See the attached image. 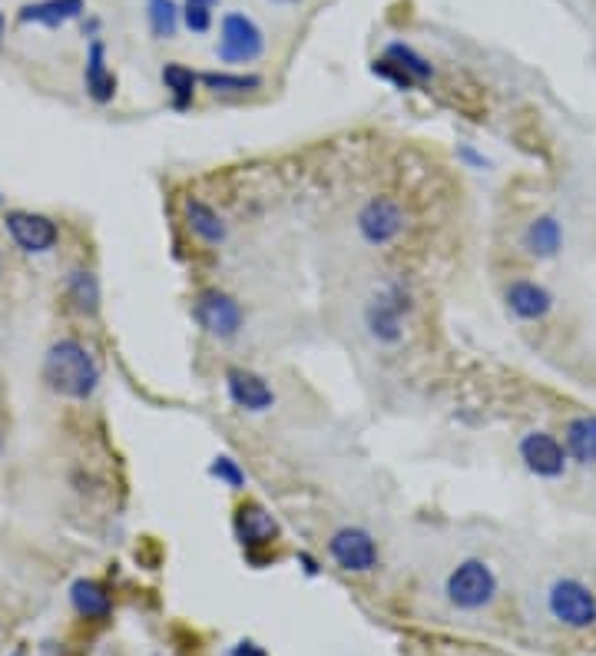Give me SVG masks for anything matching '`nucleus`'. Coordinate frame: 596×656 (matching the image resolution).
Here are the masks:
<instances>
[{"label": "nucleus", "mask_w": 596, "mask_h": 656, "mask_svg": "<svg viewBox=\"0 0 596 656\" xmlns=\"http://www.w3.org/2000/svg\"><path fill=\"white\" fill-rule=\"evenodd\" d=\"M411 312V295L401 282H384L378 285L368 302H364V329L378 345H401L404 339V319Z\"/></svg>", "instance_id": "obj_2"}, {"label": "nucleus", "mask_w": 596, "mask_h": 656, "mask_svg": "<svg viewBox=\"0 0 596 656\" xmlns=\"http://www.w3.org/2000/svg\"><path fill=\"white\" fill-rule=\"evenodd\" d=\"M209 478H216V481L226 484L229 491H242V488L248 484L245 468L238 464L233 454H216V458L209 461Z\"/></svg>", "instance_id": "obj_25"}, {"label": "nucleus", "mask_w": 596, "mask_h": 656, "mask_svg": "<svg viewBox=\"0 0 596 656\" xmlns=\"http://www.w3.org/2000/svg\"><path fill=\"white\" fill-rule=\"evenodd\" d=\"M371 74L381 77V80H388V84H394L398 90H414V80H411L398 63H391L388 57H378V60L371 63Z\"/></svg>", "instance_id": "obj_27"}, {"label": "nucleus", "mask_w": 596, "mask_h": 656, "mask_svg": "<svg viewBox=\"0 0 596 656\" xmlns=\"http://www.w3.org/2000/svg\"><path fill=\"white\" fill-rule=\"evenodd\" d=\"M355 229L368 246L384 249V246L398 243L401 233L408 229V213L394 196H371L358 209Z\"/></svg>", "instance_id": "obj_5"}, {"label": "nucleus", "mask_w": 596, "mask_h": 656, "mask_svg": "<svg viewBox=\"0 0 596 656\" xmlns=\"http://www.w3.org/2000/svg\"><path fill=\"white\" fill-rule=\"evenodd\" d=\"M0 444H3V434H0Z\"/></svg>", "instance_id": "obj_35"}, {"label": "nucleus", "mask_w": 596, "mask_h": 656, "mask_svg": "<svg viewBox=\"0 0 596 656\" xmlns=\"http://www.w3.org/2000/svg\"><path fill=\"white\" fill-rule=\"evenodd\" d=\"M84 87H87V97L94 100V104H114V97H117V74L110 70V63H107V47H104V40H90V47H87V67H84Z\"/></svg>", "instance_id": "obj_15"}, {"label": "nucleus", "mask_w": 596, "mask_h": 656, "mask_svg": "<svg viewBox=\"0 0 596 656\" xmlns=\"http://www.w3.org/2000/svg\"><path fill=\"white\" fill-rule=\"evenodd\" d=\"M524 249L534 260H554L564 249V226L557 216H537L527 229H524Z\"/></svg>", "instance_id": "obj_19"}, {"label": "nucleus", "mask_w": 596, "mask_h": 656, "mask_svg": "<svg viewBox=\"0 0 596 656\" xmlns=\"http://www.w3.org/2000/svg\"><path fill=\"white\" fill-rule=\"evenodd\" d=\"M193 319L216 342H233L245 329L242 302L236 295H229L226 288H199L193 298Z\"/></svg>", "instance_id": "obj_4"}, {"label": "nucleus", "mask_w": 596, "mask_h": 656, "mask_svg": "<svg viewBox=\"0 0 596 656\" xmlns=\"http://www.w3.org/2000/svg\"><path fill=\"white\" fill-rule=\"evenodd\" d=\"M0 37H3V13H0Z\"/></svg>", "instance_id": "obj_32"}, {"label": "nucleus", "mask_w": 596, "mask_h": 656, "mask_svg": "<svg viewBox=\"0 0 596 656\" xmlns=\"http://www.w3.org/2000/svg\"><path fill=\"white\" fill-rule=\"evenodd\" d=\"M279 3H299V0H279Z\"/></svg>", "instance_id": "obj_33"}, {"label": "nucleus", "mask_w": 596, "mask_h": 656, "mask_svg": "<svg viewBox=\"0 0 596 656\" xmlns=\"http://www.w3.org/2000/svg\"><path fill=\"white\" fill-rule=\"evenodd\" d=\"M444 594H448V604L458 610H468V614L483 610L497 597V574L487 560L468 557L448 574Z\"/></svg>", "instance_id": "obj_3"}, {"label": "nucleus", "mask_w": 596, "mask_h": 656, "mask_svg": "<svg viewBox=\"0 0 596 656\" xmlns=\"http://www.w3.org/2000/svg\"><path fill=\"white\" fill-rule=\"evenodd\" d=\"M146 20L156 40H173L183 23V7L176 0H146Z\"/></svg>", "instance_id": "obj_24"}, {"label": "nucleus", "mask_w": 596, "mask_h": 656, "mask_svg": "<svg viewBox=\"0 0 596 656\" xmlns=\"http://www.w3.org/2000/svg\"><path fill=\"white\" fill-rule=\"evenodd\" d=\"M100 362L80 339H60L43 355V382L47 389L70 401H87L100 389Z\"/></svg>", "instance_id": "obj_1"}, {"label": "nucleus", "mask_w": 596, "mask_h": 656, "mask_svg": "<svg viewBox=\"0 0 596 656\" xmlns=\"http://www.w3.org/2000/svg\"><path fill=\"white\" fill-rule=\"evenodd\" d=\"M84 10H87V0H37V3H23L17 20L40 23V27H63L70 20H80Z\"/></svg>", "instance_id": "obj_16"}, {"label": "nucleus", "mask_w": 596, "mask_h": 656, "mask_svg": "<svg viewBox=\"0 0 596 656\" xmlns=\"http://www.w3.org/2000/svg\"><path fill=\"white\" fill-rule=\"evenodd\" d=\"M67 302L77 315L84 319H94L100 312V302H104V288H100V278L94 268H74L67 275Z\"/></svg>", "instance_id": "obj_18"}, {"label": "nucleus", "mask_w": 596, "mask_h": 656, "mask_svg": "<svg viewBox=\"0 0 596 656\" xmlns=\"http://www.w3.org/2000/svg\"><path fill=\"white\" fill-rule=\"evenodd\" d=\"M203 3H209V7H216V3H219V0H203Z\"/></svg>", "instance_id": "obj_31"}, {"label": "nucleus", "mask_w": 596, "mask_h": 656, "mask_svg": "<svg viewBox=\"0 0 596 656\" xmlns=\"http://www.w3.org/2000/svg\"><path fill=\"white\" fill-rule=\"evenodd\" d=\"M295 560L302 564V570H305L309 577H319V570H322V567H319V560H315L312 554H305V550H302V554H299Z\"/></svg>", "instance_id": "obj_29"}, {"label": "nucleus", "mask_w": 596, "mask_h": 656, "mask_svg": "<svg viewBox=\"0 0 596 656\" xmlns=\"http://www.w3.org/2000/svg\"><path fill=\"white\" fill-rule=\"evenodd\" d=\"M3 229L13 239V246L27 256H47L60 243V226L43 213L10 209L3 216Z\"/></svg>", "instance_id": "obj_8"}, {"label": "nucleus", "mask_w": 596, "mask_h": 656, "mask_svg": "<svg viewBox=\"0 0 596 656\" xmlns=\"http://www.w3.org/2000/svg\"><path fill=\"white\" fill-rule=\"evenodd\" d=\"M183 23L193 33H209V27H213V7L203 3V0H186L183 3Z\"/></svg>", "instance_id": "obj_26"}, {"label": "nucleus", "mask_w": 596, "mask_h": 656, "mask_svg": "<svg viewBox=\"0 0 596 656\" xmlns=\"http://www.w3.org/2000/svg\"><path fill=\"white\" fill-rule=\"evenodd\" d=\"M547 610L557 624L570 630H587L596 624V594L577 577H560L547 590Z\"/></svg>", "instance_id": "obj_6"}, {"label": "nucleus", "mask_w": 596, "mask_h": 656, "mask_svg": "<svg viewBox=\"0 0 596 656\" xmlns=\"http://www.w3.org/2000/svg\"><path fill=\"white\" fill-rule=\"evenodd\" d=\"M504 302L510 309V315H517L520 322H540L550 315L554 309V295L547 285L534 282V278H514L504 288Z\"/></svg>", "instance_id": "obj_13"}, {"label": "nucleus", "mask_w": 596, "mask_h": 656, "mask_svg": "<svg viewBox=\"0 0 596 656\" xmlns=\"http://www.w3.org/2000/svg\"><path fill=\"white\" fill-rule=\"evenodd\" d=\"M233 527H236V540L248 557H255L258 550L272 547L279 540V533H282L275 515L265 505H258V501H242L236 508Z\"/></svg>", "instance_id": "obj_11"}, {"label": "nucleus", "mask_w": 596, "mask_h": 656, "mask_svg": "<svg viewBox=\"0 0 596 656\" xmlns=\"http://www.w3.org/2000/svg\"><path fill=\"white\" fill-rule=\"evenodd\" d=\"M183 223L189 229V236H196L206 246H223L229 239V226L219 216V209H213L206 199L199 196H186L183 199Z\"/></svg>", "instance_id": "obj_14"}, {"label": "nucleus", "mask_w": 596, "mask_h": 656, "mask_svg": "<svg viewBox=\"0 0 596 656\" xmlns=\"http://www.w3.org/2000/svg\"><path fill=\"white\" fill-rule=\"evenodd\" d=\"M13 656H23V650H17V654H13Z\"/></svg>", "instance_id": "obj_34"}, {"label": "nucleus", "mask_w": 596, "mask_h": 656, "mask_svg": "<svg viewBox=\"0 0 596 656\" xmlns=\"http://www.w3.org/2000/svg\"><path fill=\"white\" fill-rule=\"evenodd\" d=\"M70 604H74V610L84 617V620H94V624H104V620H110V614H114V597H110V590L100 584V580H77L74 587H70Z\"/></svg>", "instance_id": "obj_17"}, {"label": "nucleus", "mask_w": 596, "mask_h": 656, "mask_svg": "<svg viewBox=\"0 0 596 656\" xmlns=\"http://www.w3.org/2000/svg\"><path fill=\"white\" fill-rule=\"evenodd\" d=\"M517 451H520L524 468L537 478H564V471L570 464V454H567L564 441L550 431H527L520 438Z\"/></svg>", "instance_id": "obj_10"}, {"label": "nucleus", "mask_w": 596, "mask_h": 656, "mask_svg": "<svg viewBox=\"0 0 596 656\" xmlns=\"http://www.w3.org/2000/svg\"><path fill=\"white\" fill-rule=\"evenodd\" d=\"M265 53V33L262 27L245 17V13H226L219 23V43H216V57L223 63H252Z\"/></svg>", "instance_id": "obj_7"}, {"label": "nucleus", "mask_w": 596, "mask_h": 656, "mask_svg": "<svg viewBox=\"0 0 596 656\" xmlns=\"http://www.w3.org/2000/svg\"><path fill=\"white\" fill-rule=\"evenodd\" d=\"M458 159L465 163V166H471V169H487L490 163H487V156L483 153H477L471 143H461L458 146Z\"/></svg>", "instance_id": "obj_28"}, {"label": "nucleus", "mask_w": 596, "mask_h": 656, "mask_svg": "<svg viewBox=\"0 0 596 656\" xmlns=\"http://www.w3.org/2000/svg\"><path fill=\"white\" fill-rule=\"evenodd\" d=\"M226 394L238 411H248V414H262L275 408V389L265 382V375L242 369V365L226 369Z\"/></svg>", "instance_id": "obj_12"}, {"label": "nucleus", "mask_w": 596, "mask_h": 656, "mask_svg": "<svg viewBox=\"0 0 596 656\" xmlns=\"http://www.w3.org/2000/svg\"><path fill=\"white\" fill-rule=\"evenodd\" d=\"M233 656H268L258 644H252V640H242L236 650H233Z\"/></svg>", "instance_id": "obj_30"}, {"label": "nucleus", "mask_w": 596, "mask_h": 656, "mask_svg": "<svg viewBox=\"0 0 596 656\" xmlns=\"http://www.w3.org/2000/svg\"><path fill=\"white\" fill-rule=\"evenodd\" d=\"M163 87H166V97H169V107L176 114H186L193 104H196V94H199V74L189 70L186 63H166L163 67Z\"/></svg>", "instance_id": "obj_20"}, {"label": "nucleus", "mask_w": 596, "mask_h": 656, "mask_svg": "<svg viewBox=\"0 0 596 656\" xmlns=\"http://www.w3.org/2000/svg\"><path fill=\"white\" fill-rule=\"evenodd\" d=\"M0 203H3V196H0Z\"/></svg>", "instance_id": "obj_36"}, {"label": "nucleus", "mask_w": 596, "mask_h": 656, "mask_svg": "<svg viewBox=\"0 0 596 656\" xmlns=\"http://www.w3.org/2000/svg\"><path fill=\"white\" fill-rule=\"evenodd\" d=\"M329 557L345 570V574H371L381 560L378 554V540L371 537V530L358 525L339 527L329 537Z\"/></svg>", "instance_id": "obj_9"}, {"label": "nucleus", "mask_w": 596, "mask_h": 656, "mask_svg": "<svg viewBox=\"0 0 596 656\" xmlns=\"http://www.w3.org/2000/svg\"><path fill=\"white\" fill-rule=\"evenodd\" d=\"M199 84L213 94V97H248L255 90H262V77L258 74H236V70H206L199 74Z\"/></svg>", "instance_id": "obj_22"}, {"label": "nucleus", "mask_w": 596, "mask_h": 656, "mask_svg": "<svg viewBox=\"0 0 596 656\" xmlns=\"http://www.w3.org/2000/svg\"><path fill=\"white\" fill-rule=\"evenodd\" d=\"M564 448L570 461L596 464V414H577L564 428Z\"/></svg>", "instance_id": "obj_21"}, {"label": "nucleus", "mask_w": 596, "mask_h": 656, "mask_svg": "<svg viewBox=\"0 0 596 656\" xmlns=\"http://www.w3.org/2000/svg\"><path fill=\"white\" fill-rule=\"evenodd\" d=\"M381 57H388L391 63H398L411 80H414V87H424V84H431L434 80V63L424 57V53H418L411 43H401V40H394V43H388L384 47V53Z\"/></svg>", "instance_id": "obj_23"}]
</instances>
